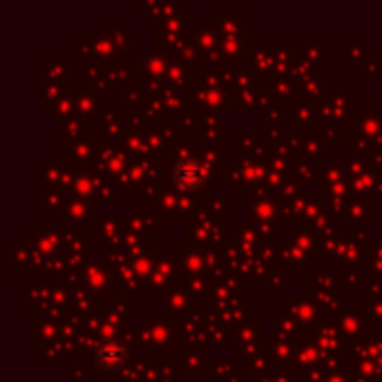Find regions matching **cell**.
I'll use <instances>...</instances> for the list:
<instances>
[{
	"mask_svg": "<svg viewBox=\"0 0 382 382\" xmlns=\"http://www.w3.org/2000/svg\"><path fill=\"white\" fill-rule=\"evenodd\" d=\"M94 356H97L99 364L105 369H119L121 364L125 362V349L119 340H101L97 344V351H94Z\"/></svg>",
	"mask_w": 382,
	"mask_h": 382,
	"instance_id": "7a4b0ae2",
	"label": "cell"
},
{
	"mask_svg": "<svg viewBox=\"0 0 382 382\" xmlns=\"http://www.w3.org/2000/svg\"><path fill=\"white\" fill-rule=\"evenodd\" d=\"M206 177V170L195 159H184L177 166H174V184L184 190H193L197 188Z\"/></svg>",
	"mask_w": 382,
	"mask_h": 382,
	"instance_id": "6da1fadb",
	"label": "cell"
}]
</instances>
